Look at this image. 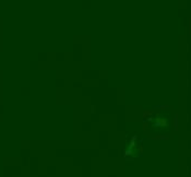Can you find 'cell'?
Masks as SVG:
<instances>
[{
	"label": "cell",
	"instance_id": "obj_1",
	"mask_svg": "<svg viewBox=\"0 0 191 177\" xmlns=\"http://www.w3.org/2000/svg\"><path fill=\"white\" fill-rule=\"evenodd\" d=\"M153 126H156V127H168V121L165 119V118H161V117H159V118H156V120H155V123Z\"/></svg>",
	"mask_w": 191,
	"mask_h": 177
}]
</instances>
